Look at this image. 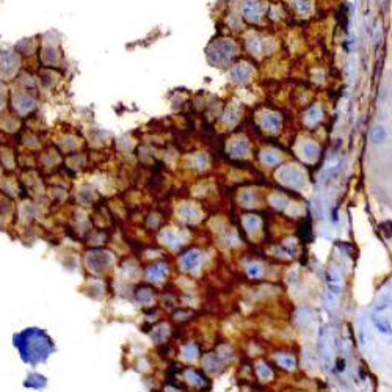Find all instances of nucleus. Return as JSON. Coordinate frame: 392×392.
<instances>
[{
    "instance_id": "f257e3e1",
    "label": "nucleus",
    "mask_w": 392,
    "mask_h": 392,
    "mask_svg": "<svg viewBox=\"0 0 392 392\" xmlns=\"http://www.w3.org/2000/svg\"><path fill=\"white\" fill-rule=\"evenodd\" d=\"M14 345L19 348L22 359L27 362H32V364L44 361L51 355L52 348H54L47 334L36 330V328L20 333L14 339Z\"/></svg>"
},
{
    "instance_id": "f03ea898",
    "label": "nucleus",
    "mask_w": 392,
    "mask_h": 392,
    "mask_svg": "<svg viewBox=\"0 0 392 392\" xmlns=\"http://www.w3.org/2000/svg\"><path fill=\"white\" fill-rule=\"evenodd\" d=\"M86 262H88V267L94 272H102L104 268H107L112 262V257L105 251H93L86 257Z\"/></svg>"
},
{
    "instance_id": "7ed1b4c3",
    "label": "nucleus",
    "mask_w": 392,
    "mask_h": 392,
    "mask_svg": "<svg viewBox=\"0 0 392 392\" xmlns=\"http://www.w3.org/2000/svg\"><path fill=\"white\" fill-rule=\"evenodd\" d=\"M17 68V57L11 51H0V72L4 76H13Z\"/></svg>"
},
{
    "instance_id": "20e7f679",
    "label": "nucleus",
    "mask_w": 392,
    "mask_h": 392,
    "mask_svg": "<svg viewBox=\"0 0 392 392\" xmlns=\"http://www.w3.org/2000/svg\"><path fill=\"white\" fill-rule=\"evenodd\" d=\"M181 264H182V267L185 270L194 272L196 268L200 267V264H201V254H200V251L193 250V251H188L187 254H184L182 259H181Z\"/></svg>"
},
{
    "instance_id": "39448f33",
    "label": "nucleus",
    "mask_w": 392,
    "mask_h": 392,
    "mask_svg": "<svg viewBox=\"0 0 392 392\" xmlns=\"http://www.w3.org/2000/svg\"><path fill=\"white\" fill-rule=\"evenodd\" d=\"M162 237H163L165 243L169 245L171 248H178V247L182 245V237L178 232H174V231H165L162 234Z\"/></svg>"
},
{
    "instance_id": "423d86ee",
    "label": "nucleus",
    "mask_w": 392,
    "mask_h": 392,
    "mask_svg": "<svg viewBox=\"0 0 392 392\" xmlns=\"http://www.w3.org/2000/svg\"><path fill=\"white\" fill-rule=\"evenodd\" d=\"M16 104V108L20 112V113H26V112H29V110H32L33 108V101L29 97V96H26V94H20V96H17V99L14 101Z\"/></svg>"
},
{
    "instance_id": "0eeeda50",
    "label": "nucleus",
    "mask_w": 392,
    "mask_h": 392,
    "mask_svg": "<svg viewBox=\"0 0 392 392\" xmlns=\"http://www.w3.org/2000/svg\"><path fill=\"white\" fill-rule=\"evenodd\" d=\"M386 138H387V132L383 126H375L372 129V132H370V140H372L374 144H381L386 141Z\"/></svg>"
},
{
    "instance_id": "6e6552de",
    "label": "nucleus",
    "mask_w": 392,
    "mask_h": 392,
    "mask_svg": "<svg viewBox=\"0 0 392 392\" xmlns=\"http://www.w3.org/2000/svg\"><path fill=\"white\" fill-rule=\"evenodd\" d=\"M166 275V267L162 265V264H157V265H152L149 267L148 270V278L151 281H162V278Z\"/></svg>"
},
{
    "instance_id": "1a4fd4ad",
    "label": "nucleus",
    "mask_w": 392,
    "mask_h": 392,
    "mask_svg": "<svg viewBox=\"0 0 392 392\" xmlns=\"http://www.w3.org/2000/svg\"><path fill=\"white\" fill-rule=\"evenodd\" d=\"M44 384H46V380H44V377H41V375H32V377H29V381L26 383V386L36 387V389L42 387Z\"/></svg>"
},
{
    "instance_id": "9d476101",
    "label": "nucleus",
    "mask_w": 392,
    "mask_h": 392,
    "mask_svg": "<svg viewBox=\"0 0 392 392\" xmlns=\"http://www.w3.org/2000/svg\"><path fill=\"white\" fill-rule=\"evenodd\" d=\"M179 213H181V216H182L184 220H188V222H191L193 215H196V210H194V207H191L190 204H187V206H182V207H181Z\"/></svg>"
},
{
    "instance_id": "9b49d317",
    "label": "nucleus",
    "mask_w": 392,
    "mask_h": 392,
    "mask_svg": "<svg viewBox=\"0 0 392 392\" xmlns=\"http://www.w3.org/2000/svg\"><path fill=\"white\" fill-rule=\"evenodd\" d=\"M182 355L185 359H194L196 355H198V348H196V345H187L184 350H182Z\"/></svg>"
},
{
    "instance_id": "f8f14e48",
    "label": "nucleus",
    "mask_w": 392,
    "mask_h": 392,
    "mask_svg": "<svg viewBox=\"0 0 392 392\" xmlns=\"http://www.w3.org/2000/svg\"><path fill=\"white\" fill-rule=\"evenodd\" d=\"M187 378H188V383H191V384H194V386H201L204 381H203V378L196 374V372H187Z\"/></svg>"
},
{
    "instance_id": "ddd939ff",
    "label": "nucleus",
    "mask_w": 392,
    "mask_h": 392,
    "mask_svg": "<svg viewBox=\"0 0 392 392\" xmlns=\"http://www.w3.org/2000/svg\"><path fill=\"white\" fill-rule=\"evenodd\" d=\"M138 300L141 301V303H151V300H152V297H151V293H149V290H140V293H138Z\"/></svg>"
},
{
    "instance_id": "4468645a",
    "label": "nucleus",
    "mask_w": 392,
    "mask_h": 392,
    "mask_svg": "<svg viewBox=\"0 0 392 392\" xmlns=\"http://www.w3.org/2000/svg\"><path fill=\"white\" fill-rule=\"evenodd\" d=\"M248 273H250V276H257V275L260 273V270H259L257 265H251V267L248 268Z\"/></svg>"
},
{
    "instance_id": "2eb2a0df",
    "label": "nucleus",
    "mask_w": 392,
    "mask_h": 392,
    "mask_svg": "<svg viewBox=\"0 0 392 392\" xmlns=\"http://www.w3.org/2000/svg\"><path fill=\"white\" fill-rule=\"evenodd\" d=\"M337 365H339V367H337L339 370H344V369H345V361H340V359H339Z\"/></svg>"
},
{
    "instance_id": "dca6fc26",
    "label": "nucleus",
    "mask_w": 392,
    "mask_h": 392,
    "mask_svg": "<svg viewBox=\"0 0 392 392\" xmlns=\"http://www.w3.org/2000/svg\"><path fill=\"white\" fill-rule=\"evenodd\" d=\"M4 101H5V96H4V93H2V91H0V107L4 105Z\"/></svg>"
},
{
    "instance_id": "f3484780",
    "label": "nucleus",
    "mask_w": 392,
    "mask_h": 392,
    "mask_svg": "<svg viewBox=\"0 0 392 392\" xmlns=\"http://www.w3.org/2000/svg\"><path fill=\"white\" fill-rule=\"evenodd\" d=\"M168 392H179V390H174V389H169Z\"/></svg>"
}]
</instances>
